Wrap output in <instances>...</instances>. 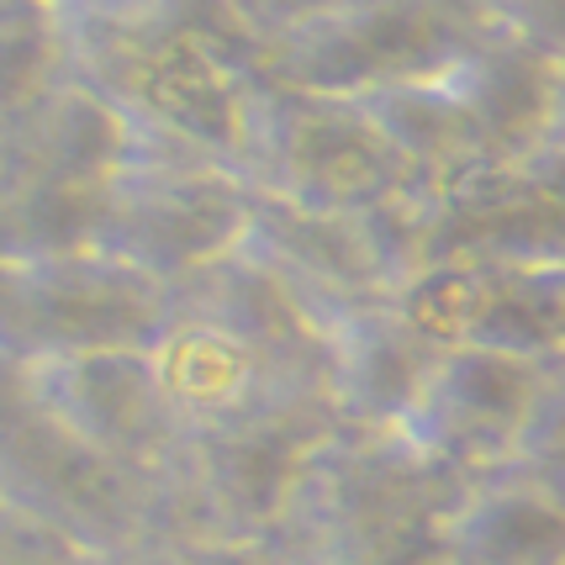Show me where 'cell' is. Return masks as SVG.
Listing matches in <instances>:
<instances>
[{"label":"cell","mask_w":565,"mask_h":565,"mask_svg":"<svg viewBox=\"0 0 565 565\" xmlns=\"http://www.w3.org/2000/svg\"><path fill=\"white\" fill-rule=\"evenodd\" d=\"M466 487L402 428H333L307 455L265 550L280 565H439Z\"/></svg>","instance_id":"1"},{"label":"cell","mask_w":565,"mask_h":565,"mask_svg":"<svg viewBox=\"0 0 565 565\" xmlns=\"http://www.w3.org/2000/svg\"><path fill=\"white\" fill-rule=\"evenodd\" d=\"M0 508L49 523L106 561L185 540L170 470H132L53 428L22 396L0 402Z\"/></svg>","instance_id":"2"},{"label":"cell","mask_w":565,"mask_h":565,"mask_svg":"<svg viewBox=\"0 0 565 565\" xmlns=\"http://www.w3.org/2000/svg\"><path fill=\"white\" fill-rule=\"evenodd\" d=\"M238 174L259 201L322 217H360L413 185L360 100L318 96L270 74L248 90Z\"/></svg>","instance_id":"3"},{"label":"cell","mask_w":565,"mask_h":565,"mask_svg":"<svg viewBox=\"0 0 565 565\" xmlns=\"http://www.w3.org/2000/svg\"><path fill=\"white\" fill-rule=\"evenodd\" d=\"M492 32L481 0H339L275 32L265 74L318 96H375L439 79Z\"/></svg>","instance_id":"4"},{"label":"cell","mask_w":565,"mask_h":565,"mask_svg":"<svg viewBox=\"0 0 565 565\" xmlns=\"http://www.w3.org/2000/svg\"><path fill=\"white\" fill-rule=\"evenodd\" d=\"M170 322V286L100 248L58 259H0V365L153 349Z\"/></svg>","instance_id":"5"},{"label":"cell","mask_w":565,"mask_h":565,"mask_svg":"<svg viewBox=\"0 0 565 565\" xmlns=\"http://www.w3.org/2000/svg\"><path fill=\"white\" fill-rule=\"evenodd\" d=\"M254 201L248 180L227 164L138 153L106 191L100 254L180 291L244 248Z\"/></svg>","instance_id":"6"},{"label":"cell","mask_w":565,"mask_h":565,"mask_svg":"<svg viewBox=\"0 0 565 565\" xmlns=\"http://www.w3.org/2000/svg\"><path fill=\"white\" fill-rule=\"evenodd\" d=\"M339 428L333 407H291L248 423L185 434L170 460L174 513L185 540L265 544L286 513L307 455Z\"/></svg>","instance_id":"7"},{"label":"cell","mask_w":565,"mask_h":565,"mask_svg":"<svg viewBox=\"0 0 565 565\" xmlns=\"http://www.w3.org/2000/svg\"><path fill=\"white\" fill-rule=\"evenodd\" d=\"M6 396H22L53 428L132 470H170L180 455V413L153 349H106L38 365H0Z\"/></svg>","instance_id":"8"},{"label":"cell","mask_w":565,"mask_h":565,"mask_svg":"<svg viewBox=\"0 0 565 565\" xmlns=\"http://www.w3.org/2000/svg\"><path fill=\"white\" fill-rule=\"evenodd\" d=\"M396 301L449 349L565 360V259H449Z\"/></svg>","instance_id":"9"},{"label":"cell","mask_w":565,"mask_h":565,"mask_svg":"<svg viewBox=\"0 0 565 565\" xmlns=\"http://www.w3.org/2000/svg\"><path fill=\"white\" fill-rule=\"evenodd\" d=\"M550 365H523L492 349H449L428 375L418 407L402 434L418 444L434 466L466 481H487L518 460V444L534 413V396Z\"/></svg>","instance_id":"10"},{"label":"cell","mask_w":565,"mask_h":565,"mask_svg":"<svg viewBox=\"0 0 565 565\" xmlns=\"http://www.w3.org/2000/svg\"><path fill=\"white\" fill-rule=\"evenodd\" d=\"M444 354L449 344H439L402 301H375L339 318L328 328V407L339 428H402Z\"/></svg>","instance_id":"11"},{"label":"cell","mask_w":565,"mask_h":565,"mask_svg":"<svg viewBox=\"0 0 565 565\" xmlns=\"http://www.w3.org/2000/svg\"><path fill=\"white\" fill-rule=\"evenodd\" d=\"M127 159H138L132 127L79 79L17 117H0V191L111 185Z\"/></svg>","instance_id":"12"},{"label":"cell","mask_w":565,"mask_h":565,"mask_svg":"<svg viewBox=\"0 0 565 565\" xmlns=\"http://www.w3.org/2000/svg\"><path fill=\"white\" fill-rule=\"evenodd\" d=\"M244 248L301 301V312L318 322L322 333L349 312L386 301L354 217H322V212L254 201Z\"/></svg>","instance_id":"13"},{"label":"cell","mask_w":565,"mask_h":565,"mask_svg":"<svg viewBox=\"0 0 565 565\" xmlns=\"http://www.w3.org/2000/svg\"><path fill=\"white\" fill-rule=\"evenodd\" d=\"M455 90L466 100L470 122L492 159L513 164L550 138L555 122V90H561V58L518 43L508 32H487L476 49L449 70Z\"/></svg>","instance_id":"14"},{"label":"cell","mask_w":565,"mask_h":565,"mask_svg":"<svg viewBox=\"0 0 565 565\" xmlns=\"http://www.w3.org/2000/svg\"><path fill=\"white\" fill-rule=\"evenodd\" d=\"M439 565H565V497L518 470L470 481L439 534Z\"/></svg>","instance_id":"15"},{"label":"cell","mask_w":565,"mask_h":565,"mask_svg":"<svg viewBox=\"0 0 565 565\" xmlns=\"http://www.w3.org/2000/svg\"><path fill=\"white\" fill-rule=\"evenodd\" d=\"M360 106L413 180H444V174L492 159L449 74L360 96Z\"/></svg>","instance_id":"16"},{"label":"cell","mask_w":565,"mask_h":565,"mask_svg":"<svg viewBox=\"0 0 565 565\" xmlns=\"http://www.w3.org/2000/svg\"><path fill=\"white\" fill-rule=\"evenodd\" d=\"M111 185H22L0 191V259H58L100 248Z\"/></svg>","instance_id":"17"},{"label":"cell","mask_w":565,"mask_h":565,"mask_svg":"<svg viewBox=\"0 0 565 565\" xmlns=\"http://www.w3.org/2000/svg\"><path fill=\"white\" fill-rule=\"evenodd\" d=\"M70 79V17L53 0H0V117L38 106Z\"/></svg>","instance_id":"18"},{"label":"cell","mask_w":565,"mask_h":565,"mask_svg":"<svg viewBox=\"0 0 565 565\" xmlns=\"http://www.w3.org/2000/svg\"><path fill=\"white\" fill-rule=\"evenodd\" d=\"M508 470H518V476L550 487L555 497H565V360L544 370V386L534 396V413H529V428H523V444H518V460Z\"/></svg>","instance_id":"19"},{"label":"cell","mask_w":565,"mask_h":565,"mask_svg":"<svg viewBox=\"0 0 565 565\" xmlns=\"http://www.w3.org/2000/svg\"><path fill=\"white\" fill-rule=\"evenodd\" d=\"M0 565H111V561L85 550L70 534L49 529V523H38V518L0 508Z\"/></svg>","instance_id":"20"},{"label":"cell","mask_w":565,"mask_h":565,"mask_svg":"<svg viewBox=\"0 0 565 565\" xmlns=\"http://www.w3.org/2000/svg\"><path fill=\"white\" fill-rule=\"evenodd\" d=\"M497 32L565 64V0H481Z\"/></svg>","instance_id":"21"},{"label":"cell","mask_w":565,"mask_h":565,"mask_svg":"<svg viewBox=\"0 0 565 565\" xmlns=\"http://www.w3.org/2000/svg\"><path fill=\"white\" fill-rule=\"evenodd\" d=\"M111 565H280V561L265 544L248 540H170L132 550V555H117Z\"/></svg>","instance_id":"22"},{"label":"cell","mask_w":565,"mask_h":565,"mask_svg":"<svg viewBox=\"0 0 565 565\" xmlns=\"http://www.w3.org/2000/svg\"><path fill=\"white\" fill-rule=\"evenodd\" d=\"M518 170H523L529 191L540 201V212H544V222H550V233H555V244L565 248V148L540 143L534 153L518 159Z\"/></svg>","instance_id":"23"},{"label":"cell","mask_w":565,"mask_h":565,"mask_svg":"<svg viewBox=\"0 0 565 565\" xmlns=\"http://www.w3.org/2000/svg\"><path fill=\"white\" fill-rule=\"evenodd\" d=\"M248 17L259 22V32H265V49H270L275 32H286V26L307 22V17H318V11H328V6H339V0H238Z\"/></svg>","instance_id":"24"},{"label":"cell","mask_w":565,"mask_h":565,"mask_svg":"<svg viewBox=\"0 0 565 565\" xmlns=\"http://www.w3.org/2000/svg\"><path fill=\"white\" fill-rule=\"evenodd\" d=\"M544 143L565 148V64H561V90H555V122H550V138H544Z\"/></svg>","instance_id":"25"},{"label":"cell","mask_w":565,"mask_h":565,"mask_svg":"<svg viewBox=\"0 0 565 565\" xmlns=\"http://www.w3.org/2000/svg\"><path fill=\"white\" fill-rule=\"evenodd\" d=\"M58 11H85V6H100V0H53Z\"/></svg>","instance_id":"26"}]
</instances>
